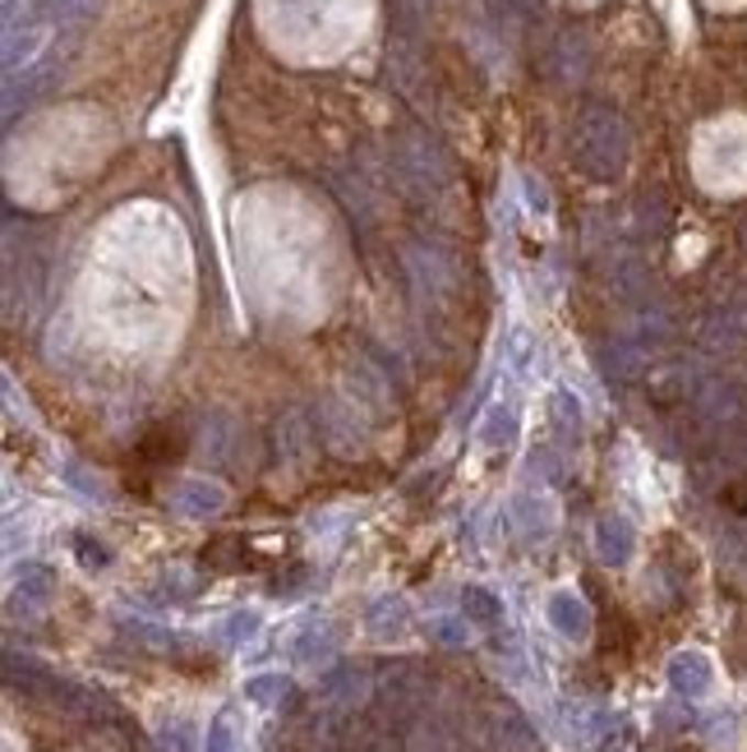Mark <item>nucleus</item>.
<instances>
[{
	"label": "nucleus",
	"instance_id": "obj_1",
	"mask_svg": "<svg viewBox=\"0 0 747 752\" xmlns=\"http://www.w3.org/2000/svg\"><path fill=\"white\" fill-rule=\"evenodd\" d=\"M172 508L180 517H217L227 508V490L208 476H189L172 490Z\"/></svg>",
	"mask_w": 747,
	"mask_h": 752
},
{
	"label": "nucleus",
	"instance_id": "obj_2",
	"mask_svg": "<svg viewBox=\"0 0 747 752\" xmlns=\"http://www.w3.org/2000/svg\"><path fill=\"white\" fill-rule=\"evenodd\" d=\"M633 549H637V531L623 513H605L595 522V554L605 568H623L633 559Z\"/></svg>",
	"mask_w": 747,
	"mask_h": 752
},
{
	"label": "nucleus",
	"instance_id": "obj_3",
	"mask_svg": "<svg viewBox=\"0 0 747 752\" xmlns=\"http://www.w3.org/2000/svg\"><path fill=\"white\" fill-rule=\"evenodd\" d=\"M549 623L559 628V637L586 642L591 637V604L576 596V591H553L549 596Z\"/></svg>",
	"mask_w": 747,
	"mask_h": 752
},
{
	"label": "nucleus",
	"instance_id": "obj_4",
	"mask_svg": "<svg viewBox=\"0 0 747 752\" xmlns=\"http://www.w3.org/2000/svg\"><path fill=\"white\" fill-rule=\"evenodd\" d=\"M711 678H715V669L702 651H679V656L669 661V688L679 697H706Z\"/></svg>",
	"mask_w": 747,
	"mask_h": 752
},
{
	"label": "nucleus",
	"instance_id": "obj_5",
	"mask_svg": "<svg viewBox=\"0 0 747 752\" xmlns=\"http://www.w3.org/2000/svg\"><path fill=\"white\" fill-rule=\"evenodd\" d=\"M323 697H328V701H342V707H351V701H365V697H370V674L355 669V665L332 669V674L323 678Z\"/></svg>",
	"mask_w": 747,
	"mask_h": 752
},
{
	"label": "nucleus",
	"instance_id": "obj_6",
	"mask_svg": "<svg viewBox=\"0 0 747 752\" xmlns=\"http://www.w3.org/2000/svg\"><path fill=\"white\" fill-rule=\"evenodd\" d=\"M14 591H19L23 604H46V600H52V591H56V573L42 568V564H23Z\"/></svg>",
	"mask_w": 747,
	"mask_h": 752
},
{
	"label": "nucleus",
	"instance_id": "obj_7",
	"mask_svg": "<svg viewBox=\"0 0 747 752\" xmlns=\"http://www.w3.org/2000/svg\"><path fill=\"white\" fill-rule=\"evenodd\" d=\"M462 614L471 623H480V628H498L503 623V600L494 591H485V587H466L462 591Z\"/></svg>",
	"mask_w": 747,
	"mask_h": 752
},
{
	"label": "nucleus",
	"instance_id": "obj_8",
	"mask_svg": "<svg viewBox=\"0 0 747 752\" xmlns=\"http://www.w3.org/2000/svg\"><path fill=\"white\" fill-rule=\"evenodd\" d=\"M517 439V411L513 406H490V416H485V425H480V444L485 448H508Z\"/></svg>",
	"mask_w": 747,
	"mask_h": 752
},
{
	"label": "nucleus",
	"instance_id": "obj_9",
	"mask_svg": "<svg viewBox=\"0 0 747 752\" xmlns=\"http://www.w3.org/2000/svg\"><path fill=\"white\" fill-rule=\"evenodd\" d=\"M277 444L286 448V457H305L309 448H315V434H309V425H305V411H286L282 425H277Z\"/></svg>",
	"mask_w": 747,
	"mask_h": 752
},
{
	"label": "nucleus",
	"instance_id": "obj_10",
	"mask_svg": "<svg viewBox=\"0 0 747 752\" xmlns=\"http://www.w3.org/2000/svg\"><path fill=\"white\" fill-rule=\"evenodd\" d=\"M328 651H332V637H328V633H319V623H309L305 633L296 637V651H292V656H296L300 665H315L319 656H328Z\"/></svg>",
	"mask_w": 747,
	"mask_h": 752
},
{
	"label": "nucleus",
	"instance_id": "obj_11",
	"mask_svg": "<svg viewBox=\"0 0 747 752\" xmlns=\"http://www.w3.org/2000/svg\"><path fill=\"white\" fill-rule=\"evenodd\" d=\"M286 688H292V684H286L282 674H259V678H250V684H245V697L259 701V707H273V701L286 697Z\"/></svg>",
	"mask_w": 747,
	"mask_h": 752
},
{
	"label": "nucleus",
	"instance_id": "obj_12",
	"mask_svg": "<svg viewBox=\"0 0 747 752\" xmlns=\"http://www.w3.org/2000/svg\"><path fill=\"white\" fill-rule=\"evenodd\" d=\"M614 291H618L623 301H641L646 291H650L641 263H623V269H614Z\"/></svg>",
	"mask_w": 747,
	"mask_h": 752
},
{
	"label": "nucleus",
	"instance_id": "obj_13",
	"mask_svg": "<svg viewBox=\"0 0 747 752\" xmlns=\"http://www.w3.org/2000/svg\"><path fill=\"white\" fill-rule=\"evenodd\" d=\"M162 748L166 752H195V724H189V720H172L162 730Z\"/></svg>",
	"mask_w": 747,
	"mask_h": 752
},
{
	"label": "nucleus",
	"instance_id": "obj_14",
	"mask_svg": "<svg viewBox=\"0 0 747 752\" xmlns=\"http://www.w3.org/2000/svg\"><path fill=\"white\" fill-rule=\"evenodd\" d=\"M553 421H559V429L563 434H576V429H582V406H576L568 393H553Z\"/></svg>",
	"mask_w": 747,
	"mask_h": 752
},
{
	"label": "nucleus",
	"instance_id": "obj_15",
	"mask_svg": "<svg viewBox=\"0 0 747 752\" xmlns=\"http://www.w3.org/2000/svg\"><path fill=\"white\" fill-rule=\"evenodd\" d=\"M204 752H235V730H231L227 716H217V720L208 724V748H204Z\"/></svg>",
	"mask_w": 747,
	"mask_h": 752
},
{
	"label": "nucleus",
	"instance_id": "obj_16",
	"mask_svg": "<svg viewBox=\"0 0 747 752\" xmlns=\"http://www.w3.org/2000/svg\"><path fill=\"white\" fill-rule=\"evenodd\" d=\"M254 633H259V614H254V610H240V614L227 619V642H231V646L245 642V637H254Z\"/></svg>",
	"mask_w": 747,
	"mask_h": 752
},
{
	"label": "nucleus",
	"instance_id": "obj_17",
	"mask_svg": "<svg viewBox=\"0 0 747 752\" xmlns=\"http://www.w3.org/2000/svg\"><path fill=\"white\" fill-rule=\"evenodd\" d=\"M245 541L240 536H222V541H212V549H204V559H208V568H235V559H231V549H240Z\"/></svg>",
	"mask_w": 747,
	"mask_h": 752
},
{
	"label": "nucleus",
	"instance_id": "obj_18",
	"mask_svg": "<svg viewBox=\"0 0 747 752\" xmlns=\"http://www.w3.org/2000/svg\"><path fill=\"white\" fill-rule=\"evenodd\" d=\"M75 549H79L84 568H107V559H111V554H107V545H98L92 536H79V541H75Z\"/></svg>",
	"mask_w": 747,
	"mask_h": 752
},
{
	"label": "nucleus",
	"instance_id": "obj_19",
	"mask_svg": "<svg viewBox=\"0 0 747 752\" xmlns=\"http://www.w3.org/2000/svg\"><path fill=\"white\" fill-rule=\"evenodd\" d=\"M65 480L75 484V490H84V494H92V499H102L107 490H102V480H92L84 467H65Z\"/></svg>",
	"mask_w": 747,
	"mask_h": 752
},
{
	"label": "nucleus",
	"instance_id": "obj_20",
	"mask_svg": "<svg viewBox=\"0 0 747 752\" xmlns=\"http://www.w3.org/2000/svg\"><path fill=\"white\" fill-rule=\"evenodd\" d=\"M439 642H448V646H457V642H466V623H452V619H433V628H429Z\"/></svg>",
	"mask_w": 747,
	"mask_h": 752
},
{
	"label": "nucleus",
	"instance_id": "obj_21",
	"mask_svg": "<svg viewBox=\"0 0 747 752\" xmlns=\"http://www.w3.org/2000/svg\"><path fill=\"white\" fill-rule=\"evenodd\" d=\"M526 366H531V337L513 333V370H526Z\"/></svg>",
	"mask_w": 747,
	"mask_h": 752
}]
</instances>
